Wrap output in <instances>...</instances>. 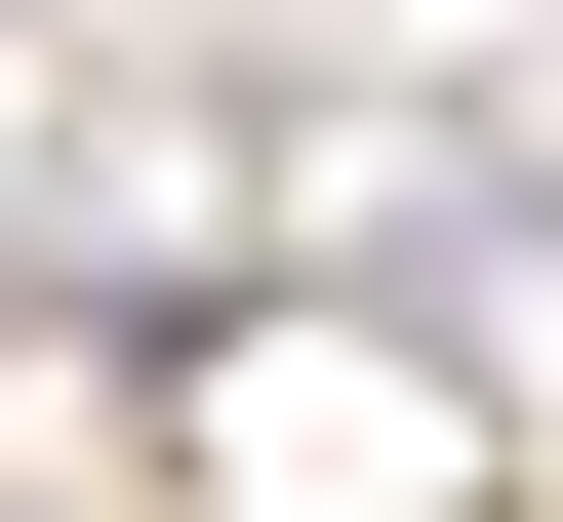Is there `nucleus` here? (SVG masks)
<instances>
[]
</instances>
